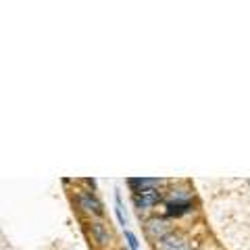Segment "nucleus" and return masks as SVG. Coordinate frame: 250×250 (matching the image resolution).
I'll use <instances>...</instances> for the list:
<instances>
[{
  "instance_id": "4",
  "label": "nucleus",
  "mask_w": 250,
  "mask_h": 250,
  "mask_svg": "<svg viewBox=\"0 0 250 250\" xmlns=\"http://www.w3.org/2000/svg\"><path fill=\"white\" fill-rule=\"evenodd\" d=\"M156 250H192V244L182 236V233L171 231L169 236L159 240V246H156Z\"/></svg>"
},
{
  "instance_id": "9",
  "label": "nucleus",
  "mask_w": 250,
  "mask_h": 250,
  "mask_svg": "<svg viewBox=\"0 0 250 250\" xmlns=\"http://www.w3.org/2000/svg\"><path fill=\"white\" fill-rule=\"evenodd\" d=\"M125 240H127V244H129V248H131V250H140L138 240H136V236H134V233H131L129 229H125Z\"/></svg>"
},
{
  "instance_id": "8",
  "label": "nucleus",
  "mask_w": 250,
  "mask_h": 250,
  "mask_svg": "<svg viewBox=\"0 0 250 250\" xmlns=\"http://www.w3.org/2000/svg\"><path fill=\"white\" fill-rule=\"evenodd\" d=\"M115 202H117V217H119V221H121V225H125L127 223V219H125V215H123V205H121V196L119 194H115Z\"/></svg>"
},
{
  "instance_id": "7",
  "label": "nucleus",
  "mask_w": 250,
  "mask_h": 250,
  "mask_svg": "<svg viewBox=\"0 0 250 250\" xmlns=\"http://www.w3.org/2000/svg\"><path fill=\"white\" fill-rule=\"evenodd\" d=\"M127 184L134 188V192L138 190H146V188H156L163 184V179H146V177H138V179H127Z\"/></svg>"
},
{
  "instance_id": "3",
  "label": "nucleus",
  "mask_w": 250,
  "mask_h": 250,
  "mask_svg": "<svg viewBox=\"0 0 250 250\" xmlns=\"http://www.w3.org/2000/svg\"><path fill=\"white\" fill-rule=\"evenodd\" d=\"M77 207H80V210H83V213L94 215V217H103V213H104L103 202L96 198L94 192H80L77 194Z\"/></svg>"
},
{
  "instance_id": "5",
  "label": "nucleus",
  "mask_w": 250,
  "mask_h": 250,
  "mask_svg": "<svg viewBox=\"0 0 250 250\" xmlns=\"http://www.w3.org/2000/svg\"><path fill=\"white\" fill-rule=\"evenodd\" d=\"M90 236H92L94 242H96V246H100V248L108 246V242H111V231H108V228L103 221H92L90 223Z\"/></svg>"
},
{
  "instance_id": "6",
  "label": "nucleus",
  "mask_w": 250,
  "mask_h": 250,
  "mask_svg": "<svg viewBox=\"0 0 250 250\" xmlns=\"http://www.w3.org/2000/svg\"><path fill=\"white\" fill-rule=\"evenodd\" d=\"M192 213V202L190 200H169L167 202V215L171 217H182Z\"/></svg>"
},
{
  "instance_id": "2",
  "label": "nucleus",
  "mask_w": 250,
  "mask_h": 250,
  "mask_svg": "<svg viewBox=\"0 0 250 250\" xmlns=\"http://www.w3.org/2000/svg\"><path fill=\"white\" fill-rule=\"evenodd\" d=\"M144 231H146V236L150 238V240L159 242V240H163L165 236H169V233L173 231V229H171V225H169L167 219H163V217H152V219H148V221H146Z\"/></svg>"
},
{
  "instance_id": "1",
  "label": "nucleus",
  "mask_w": 250,
  "mask_h": 250,
  "mask_svg": "<svg viewBox=\"0 0 250 250\" xmlns=\"http://www.w3.org/2000/svg\"><path fill=\"white\" fill-rule=\"evenodd\" d=\"M131 200H134L136 208L142 213V210H150L152 207H156L161 202V194L156 188H146V190H138L131 194Z\"/></svg>"
}]
</instances>
